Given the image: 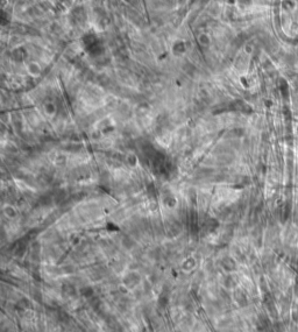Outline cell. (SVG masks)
Returning <instances> with one entry per match:
<instances>
[{
  "label": "cell",
  "mask_w": 298,
  "mask_h": 332,
  "mask_svg": "<svg viewBox=\"0 0 298 332\" xmlns=\"http://www.w3.org/2000/svg\"><path fill=\"white\" fill-rule=\"evenodd\" d=\"M139 282H140V275L136 274V273H129L127 276L124 279V283L128 288L135 287Z\"/></svg>",
  "instance_id": "1"
},
{
  "label": "cell",
  "mask_w": 298,
  "mask_h": 332,
  "mask_svg": "<svg viewBox=\"0 0 298 332\" xmlns=\"http://www.w3.org/2000/svg\"><path fill=\"white\" fill-rule=\"evenodd\" d=\"M221 266H222L226 271H231L235 268V262H234L233 259H231V258H225V259H222V261H221Z\"/></svg>",
  "instance_id": "2"
},
{
  "label": "cell",
  "mask_w": 298,
  "mask_h": 332,
  "mask_svg": "<svg viewBox=\"0 0 298 332\" xmlns=\"http://www.w3.org/2000/svg\"><path fill=\"white\" fill-rule=\"evenodd\" d=\"M27 70L32 76H39L41 73V69H40L37 63H29L27 66Z\"/></svg>",
  "instance_id": "3"
},
{
  "label": "cell",
  "mask_w": 298,
  "mask_h": 332,
  "mask_svg": "<svg viewBox=\"0 0 298 332\" xmlns=\"http://www.w3.org/2000/svg\"><path fill=\"white\" fill-rule=\"evenodd\" d=\"M198 42H199V44L203 45V47H209L211 43V39H210V36H209V34H206V33L199 34Z\"/></svg>",
  "instance_id": "4"
},
{
  "label": "cell",
  "mask_w": 298,
  "mask_h": 332,
  "mask_svg": "<svg viewBox=\"0 0 298 332\" xmlns=\"http://www.w3.org/2000/svg\"><path fill=\"white\" fill-rule=\"evenodd\" d=\"M63 291H64L66 295H69V296H73V295L76 294V288H75V286L71 284V283H66V284L63 286Z\"/></svg>",
  "instance_id": "5"
},
{
  "label": "cell",
  "mask_w": 298,
  "mask_h": 332,
  "mask_svg": "<svg viewBox=\"0 0 298 332\" xmlns=\"http://www.w3.org/2000/svg\"><path fill=\"white\" fill-rule=\"evenodd\" d=\"M134 240H133L131 237H124V239H122V246L125 247V248H132L133 246H134Z\"/></svg>",
  "instance_id": "6"
},
{
  "label": "cell",
  "mask_w": 298,
  "mask_h": 332,
  "mask_svg": "<svg viewBox=\"0 0 298 332\" xmlns=\"http://www.w3.org/2000/svg\"><path fill=\"white\" fill-rule=\"evenodd\" d=\"M80 293H82V295H83V296H85V297L90 298V297H92V296H93L94 290H93V288H91V287H84V288H82Z\"/></svg>",
  "instance_id": "7"
},
{
  "label": "cell",
  "mask_w": 298,
  "mask_h": 332,
  "mask_svg": "<svg viewBox=\"0 0 298 332\" xmlns=\"http://www.w3.org/2000/svg\"><path fill=\"white\" fill-rule=\"evenodd\" d=\"M168 301H169L168 296H166V295H161L160 299H159V305H160L161 308H166L167 305H168Z\"/></svg>",
  "instance_id": "8"
},
{
  "label": "cell",
  "mask_w": 298,
  "mask_h": 332,
  "mask_svg": "<svg viewBox=\"0 0 298 332\" xmlns=\"http://www.w3.org/2000/svg\"><path fill=\"white\" fill-rule=\"evenodd\" d=\"M235 298H237V302L239 304H241V305L246 304V297H245L240 291H237V293L235 294Z\"/></svg>",
  "instance_id": "9"
},
{
  "label": "cell",
  "mask_w": 298,
  "mask_h": 332,
  "mask_svg": "<svg viewBox=\"0 0 298 332\" xmlns=\"http://www.w3.org/2000/svg\"><path fill=\"white\" fill-rule=\"evenodd\" d=\"M18 305H19L20 309H27V308H29V302H28L26 298H22L21 301L18 303Z\"/></svg>",
  "instance_id": "10"
},
{
  "label": "cell",
  "mask_w": 298,
  "mask_h": 332,
  "mask_svg": "<svg viewBox=\"0 0 298 332\" xmlns=\"http://www.w3.org/2000/svg\"><path fill=\"white\" fill-rule=\"evenodd\" d=\"M45 111H47L49 114L54 113V112H55V106H54V104H51V103L45 104Z\"/></svg>",
  "instance_id": "11"
},
{
  "label": "cell",
  "mask_w": 298,
  "mask_h": 332,
  "mask_svg": "<svg viewBox=\"0 0 298 332\" xmlns=\"http://www.w3.org/2000/svg\"><path fill=\"white\" fill-rule=\"evenodd\" d=\"M5 212H6V215H7L8 217H14V216H15V211L13 210V208H7Z\"/></svg>",
  "instance_id": "12"
},
{
  "label": "cell",
  "mask_w": 298,
  "mask_h": 332,
  "mask_svg": "<svg viewBox=\"0 0 298 332\" xmlns=\"http://www.w3.org/2000/svg\"><path fill=\"white\" fill-rule=\"evenodd\" d=\"M124 4H127V5H129L131 2H132V0H121Z\"/></svg>",
  "instance_id": "13"
}]
</instances>
